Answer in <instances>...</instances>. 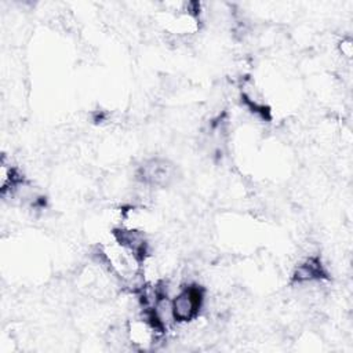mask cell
I'll return each instance as SVG.
<instances>
[{"mask_svg": "<svg viewBox=\"0 0 353 353\" xmlns=\"http://www.w3.org/2000/svg\"><path fill=\"white\" fill-rule=\"evenodd\" d=\"M328 279V272L323 265L320 256L312 255L303 259L292 273V283L295 284H307L314 281H323Z\"/></svg>", "mask_w": 353, "mask_h": 353, "instance_id": "277c9868", "label": "cell"}, {"mask_svg": "<svg viewBox=\"0 0 353 353\" xmlns=\"http://www.w3.org/2000/svg\"><path fill=\"white\" fill-rule=\"evenodd\" d=\"M112 236L119 245L127 250L141 263L145 262L149 254V241L142 230L120 226L112 230Z\"/></svg>", "mask_w": 353, "mask_h": 353, "instance_id": "7a4b0ae2", "label": "cell"}, {"mask_svg": "<svg viewBox=\"0 0 353 353\" xmlns=\"http://www.w3.org/2000/svg\"><path fill=\"white\" fill-rule=\"evenodd\" d=\"M138 178L149 186H165L174 178V168L164 159H149L139 165Z\"/></svg>", "mask_w": 353, "mask_h": 353, "instance_id": "3957f363", "label": "cell"}, {"mask_svg": "<svg viewBox=\"0 0 353 353\" xmlns=\"http://www.w3.org/2000/svg\"><path fill=\"white\" fill-rule=\"evenodd\" d=\"M205 291L201 285L190 283L179 287L171 298V312L175 324H186L196 320L204 305Z\"/></svg>", "mask_w": 353, "mask_h": 353, "instance_id": "6da1fadb", "label": "cell"}]
</instances>
